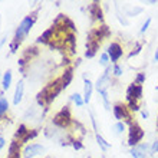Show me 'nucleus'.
<instances>
[{
	"mask_svg": "<svg viewBox=\"0 0 158 158\" xmlns=\"http://www.w3.org/2000/svg\"><path fill=\"white\" fill-rule=\"evenodd\" d=\"M33 22H35V17H25L23 20L20 22V25H19V27H17L16 30V35H15V39H16L17 42L23 40V39L27 36V33L30 32V29H32V26H33Z\"/></svg>",
	"mask_w": 158,
	"mask_h": 158,
	"instance_id": "f257e3e1",
	"label": "nucleus"
},
{
	"mask_svg": "<svg viewBox=\"0 0 158 158\" xmlns=\"http://www.w3.org/2000/svg\"><path fill=\"white\" fill-rule=\"evenodd\" d=\"M144 138V131L138 124L129 125V135H128V145L137 147L138 142Z\"/></svg>",
	"mask_w": 158,
	"mask_h": 158,
	"instance_id": "f03ea898",
	"label": "nucleus"
},
{
	"mask_svg": "<svg viewBox=\"0 0 158 158\" xmlns=\"http://www.w3.org/2000/svg\"><path fill=\"white\" fill-rule=\"evenodd\" d=\"M128 106H125V105H121V104H117L114 106V115L117 119H124L125 122H128L129 125H132L131 122V114L128 111Z\"/></svg>",
	"mask_w": 158,
	"mask_h": 158,
	"instance_id": "7ed1b4c3",
	"label": "nucleus"
},
{
	"mask_svg": "<svg viewBox=\"0 0 158 158\" xmlns=\"http://www.w3.org/2000/svg\"><path fill=\"white\" fill-rule=\"evenodd\" d=\"M109 72H111V68H106L105 69V73L102 76H101L98 81H96V89H98V92L99 94H104V92H106V89H108V86L111 85V78H109Z\"/></svg>",
	"mask_w": 158,
	"mask_h": 158,
	"instance_id": "20e7f679",
	"label": "nucleus"
},
{
	"mask_svg": "<svg viewBox=\"0 0 158 158\" xmlns=\"http://www.w3.org/2000/svg\"><path fill=\"white\" fill-rule=\"evenodd\" d=\"M53 122L58 127H68L69 125V122H71V114H69V109H68V106L66 108H63L60 112L55 117V119H53Z\"/></svg>",
	"mask_w": 158,
	"mask_h": 158,
	"instance_id": "39448f33",
	"label": "nucleus"
},
{
	"mask_svg": "<svg viewBox=\"0 0 158 158\" xmlns=\"http://www.w3.org/2000/svg\"><path fill=\"white\" fill-rule=\"evenodd\" d=\"M141 96H142V85H137V83L129 85L128 91H127V99L138 101V99H141Z\"/></svg>",
	"mask_w": 158,
	"mask_h": 158,
	"instance_id": "423d86ee",
	"label": "nucleus"
},
{
	"mask_svg": "<svg viewBox=\"0 0 158 158\" xmlns=\"http://www.w3.org/2000/svg\"><path fill=\"white\" fill-rule=\"evenodd\" d=\"M45 152V148L40 145V144H32V145H27L23 151V155L25 158H33L36 155H40Z\"/></svg>",
	"mask_w": 158,
	"mask_h": 158,
	"instance_id": "0eeeda50",
	"label": "nucleus"
},
{
	"mask_svg": "<svg viewBox=\"0 0 158 158\" xmlns=\"http://www.w3.org/2000/svg\"><path fill=\"white\" fill-rule=\"evenodd\" d=\"M122 53H124V50H122L121 45L117 43V42H114V43H111V45L108 46V56L111 58L112 62H117L118 59L122 56Z\"/></svg>",
	"mask_w": 158,
	"mask_h": 158,
	"instance_id": "6e6552de",
	"label": "nucleus"
},
{
	"mask_svg": "<svg viewBox=\"0 0 158 158\" xmlns=\"http://www.w3.org/2000/svg\"><path fill=\"white\" fill-rule=\"evenodd\" d=\"M147 150H148L147 144H139L131 150V155L134 158H147Z\"/></svg>",
	"mask_w": 158,
	"mask_h": 158,
	"instance_id": "1a4fd4ad",
	"label": "nucleus"
},
{
	"mask_svg": "<svg viewBox=\"0 0 158 158\" xmlns=\"http://www.w3.org/2000/svg\"><path fill=\"white\" fill-rule=\"evenodd\" d=\"M23 91H25V85H23V81H20V82L17 83L16 92H15V98H13V104L15 105H17L22 101V98H23Z\"/></svg>",
	"mask_w": 158,
	"mask_h": 158,
	"instance_id": "9d476101",
	"label": "nucleus"
},
{
	"mask_svg": "<svg viewBox=\"0 0 158 158\" xmlns=\"http://www.w3.org/2000/svg\"><path fill=\"white\" fill-rule=\"evenodd\" d=\"M92 89H94V86H92V82L89 81V79H85V94H83V101H85L86 104L89 102V101H91Z\"/></svg>",
	"mask_w": 158,
	"mask_h": 158,
	"instance_id": "9b49d317",
	"label": "nucleus"
},
{
	"mask_svg": "<svg viewBox=\"0 0 158 158\" xmlns=\"http://www.w3.org/2000/svg\"><path fill=\"white\" fill-rule=\"evenodd\" d=\"M62 88H66L69 83H71V81H72V69H68L66 72H65V75L62 76Z\"/></svg>",
	"mask_w": 158,
	"mask_h": 158,
	"instance_id": "f8f14e48",
	"label": "nucleus"
},
{
	"mask_svg": "<svg viewBox=\"0 0 158 158\" xmlns=\"http://www.w3.org/2000/svg\"><path fill=\"white\" fill-rule=\"evenodd\" d=\"M10 83H12V71H7L6 73H4L3 76V89L6 91V89H9V86H10Z\"/></svg>",
	"mask_w": 158,
	"mask_h": 158,
	"instance_id": "ddd939ff",
	"label": "nucleus"
},
{
	"mask_svg": "<svg viewBox=\"0 0 158 158\" xmlns=\"http://www.w3.org/2000/svg\"><path fill=\"white\" fill-rule=\"evenodd\" d=\"M112 129H114V132L117 134V135H121V134L125 131V122H122V121H118L117 124H114Z\"/></svg>",
	"mask_w": 158,
	"mask_h": 158,
	"instance_id": "4468645a",
	"label": "nucleus"
},
{
	"mask_svg": "<svg viewBox=\"0 0 158 158\" xmlns=\"http://www.w3.org/2000/svg\"><path fill=\"white\" fill-rule=\"evenodd\" d=\"M96 141H98V144H99V147H101V148H102V150H104V151H106V150H108V148H109V147H111V144H108V142L105 141L104 138L101 137L99 134L96 135Z\"/></svg>",
	"mask_w": 158,
	"mask_h": 158,
	"instance_id": "2eb2a0df",
	"label": "nucleus"
},
{
	"mask_svg": "<svg viewBox=\"0 0 158 158\" xmlns=\"http://www.w3.org/2000/svg\"><path fill=\"white\" fill-rule=\"evenodd\" d=\"M9 109V102L4 98H0V117H3V114Z\"/></svg>",
	"mask_w": 158,
	"mask_h": 158,
	"instance_id": "dca6fc26",
	"label": "nucleus"
},
{
	"mask_svg": "<svg viewBox=\"0 0 158 158\" xmlns=\"http://www.w3.org/2000/svg\"><path fill=\"white\" fill-rule=\"evenodd\" d=\"M99 63L102 65V66L108 68V63H109V56H108V53H102V55H101Z\"/></svg>",
	"mask_w": 158,
	"mask_h": 158,
	"instance_id": "f3484780",
	"label": "nucleus"
},
{
	"mask_svg": "<svg viewBox=\"0 0 158 158\" xmlns=\"http://www.w3.org/2000/svg\"><path fill=\"white\" fill-rule=\"evenodd\" d=\"M36 135H38V132H36V131H32V132H30V131H27V134L22 138V142H27L29 139H32V138L36 137Z\"/></svg>",
	"mask_w": 158,
	"mask_h": 158,
	"instance_id": "a211bd4d",
	"label": "nucleus"
},
{
	"mask_svg": "<svg viewBox=\"0 0 158 158\" xmlns=\"http://www.w3.org/2000/svg\"><path fill=\"white\" fill-rule=\"evenodd\" d=\"M141 12H142L141 7H129L127 10V15L128 16H135V15H138V13H141Z\"/></svg>",
	"mask_w": 158,
	"mask_h": 158,
	"instance_id": "6ab92c4d",
	"label": "nucleus"
},
{
	"mask_svg": "<svg viewBox=\"0 0 158 158\" xmlns=\"http://www.w3.org/2000/svg\"><path fill=\"white\" fill-rule=\"evenodd\" d=\"M72 99L75 101L76 106H82L83 102H85V101H83L82 98H81V95H78V94H73V95H72Z\"/></svg>",
	"mask_w": 158,
	"mask_h": 158,
	"instance_id": "aec40b11",
	"label": "nucleus"
},
{
	"mask_svg": "<svg viewBox=\"0 0 158 158\" xmlns=\"http://www.w3.org/2000/svg\"><path fill=\"white\" fill-rule=\"evenodd\" d=\"M26 134H27V131H26V127H25V125H20V127H19V129H17L16 137H22V135H26Z\"/></svg>",
	"mask_w": 158,
	"mask_h": 158,
	"instance_id": "412c9836",
	"label": "nucleus"
},
{
	"mask_svg": "<svg viewBox=\"0 0 158 158\" xmlns=\"http://www.w3.org/2000/svg\"><path fill=\"white\" fill-rule=\"evenodd\" d=\"M150 25H151V17H148V19L144 22V25H142V27H141V30H139V32H141V33H144V32L148 29V26H150Z\"/></svg>",
	"mask_w": 158,
	"mask_h": 158,
	"instance_id": "4be33fe9",
	"label": "nucleus"
},
{
	"mask_svg": "<svg viewBox=\"0 0 158 158\" xmlns=\"http://www.w3.org/2000/svg\"><path fill=\"white\" fill-rule=\"evenodd\" d=\"M112 72H114V75H115V76H121V75H122V68H121L119 65H115Z\"/></svg>",
	"mask_w": 158,
	"mask_h": 158,
	"instance_id": "5701e85b",
	"label": "nucleus"
},
{
	"mask_svg": "<svg viewBox=\"0 0 158 158\" xmlns=\"http://www.w3.org/2000/svg\"><path fill=\"white\" fill-rule=\"evenodd\" d=\"M144 81H145V73H138L135 83H137V85H141V83L144 82Z\"/></svg>",
	"mask_w": 158,
	"mask_h": 158,
	"instance_id": "b1692460",
	"label": "nucleus"
},
{
	"mask_svg": "<svg viewBox=\"0 0 158 158\" xmlns=\"http://www.w3.org/2000/svg\"><path fill=\"white\" fill-rule=\"evenodd\" d=\"M72 147H73L75 150H81V148H82V144L79 141H72Z\"/></svg>",
	"mask_w": 158,
	"mask_h": 158,
	"instance_id": "393cba45",
	"label": "nucleus"
},
{
	"mask_svg": "<svg viewBox=\"0 0 158 158\" xmlns=\"http://www.w3.org/2000/svg\"><path fill=\"white\" fill-rule=\"evenodd\" d=\"M155 151L158 152V141H155L154 145H152V152H155Z\"/></svg>",
	"mask_w": 158,
	"mask_h": 158,
	"instance_id": "a878e982",
	"label": "nucleus"
},
{
	"mask_svg": "<svg viewBox=\"0 0 158 158\" xmlns=\"http://www.w3.org/2000/svg\"><path fill=\"white\" fill-rule=\"evenodd\" d=\"M4 142H6V141H4V138L0 135V148H3V147H4Z\"/></svg>",
	"mask_w": 158,
	"mask_h": 158,
	"instance_id": "bb28decb",
	"label": "nucleus"
},
{
	"mask_svg": "<svg viewBox=\"0 0 158 158\" xmlns=\"http://www.w3.org/2000/svg\"><path fill=\"white\" fill-rule=\"evenodd\" d=\"M141 115H142V118H145V119H147V118H148V112H147V111H142V112H141Z\"/></svg>",
	"mask_w": 158,
	"mask_h": 158,
	"instance_id": "cd10ccee",
	"label": "nucleus"
},
{
	"mask_svg": "<svg viewBox=\"0 0 158 158\" xmlns=\"http://www.w3.org/2000/svg\"><path fill=\"white\" fill-rule=\"evenodd\" d=\"M154 58H155V60H158V49L155 50V55H154Z\"/></svg>",
	"mask_w": 158,
	"mask_h": 158,
	"instance_id": "c85d7f7f",
	"label": "nucleus"
},
{
	"mask_svg": "<svg viewBox=\"0 0 158 158\" xmlns=\"http://www.w3.org/2000/svg\"><path fill=\"white\" fill-rule=\"evenodd\" d=\"M157 127H158V119H157Z\"/></svg>",
	"mask_w": 158,
	"mask_h": 158,
	"instance_id": "c756f323",
	"label": "nucleus"
}]
</instances>
